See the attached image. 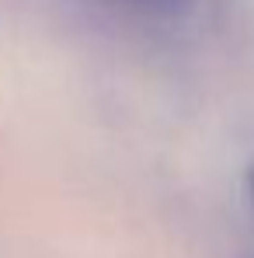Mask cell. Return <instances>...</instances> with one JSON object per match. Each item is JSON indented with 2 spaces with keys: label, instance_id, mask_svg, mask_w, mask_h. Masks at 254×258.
<instances>
[{
  "label": "cell",
  "instance_id": "cell-1",
  "mask_svg": "<svg viewBox=\"0 0 254 258\" xmlns=\"http://www.w3.org/2000/svg\"><path fill=\"white\" fill-rule=\"evenodd\" d=\"M247 188H251V199H254V164H251V174H247Z\"/></svg>",
  "mask_w": 254,
  "mask_h": 258
},
{
  "label": "cell",
  "instance_id": "cell-2",
  "mask_svg": "<svg viewBox=\"0 0 254 258\" xmlns=\"http://www.w3.org/2000/svg\"><path fill=\"white\" fill-rule=\"evenodd\" d=\"M153 4H171V0H153Z\"/></svg>",
  "mask_w": 254,
  "mask_h": 258
}]
</instances>
